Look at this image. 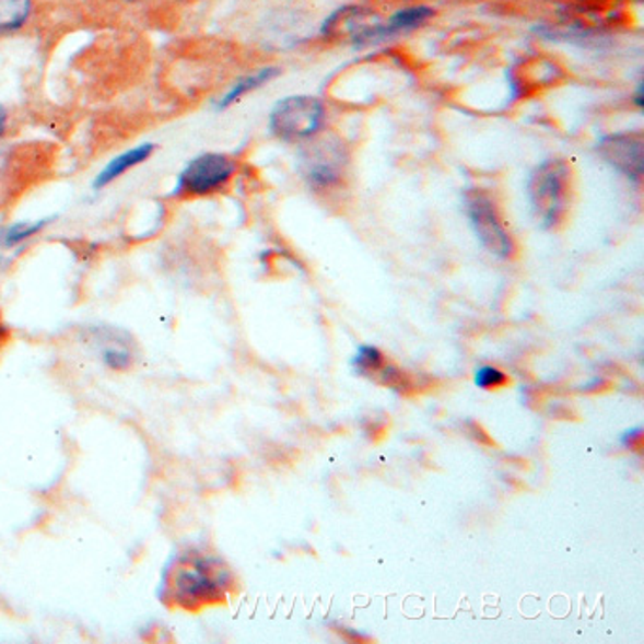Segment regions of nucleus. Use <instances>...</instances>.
<instances>
[{
  "instance_id": "f257e3e1",
  "label": "nucleus",
  "mask_w": 644,
  "mask_h": 644,
  "mask_svg": "<svg viewBox=\"0 0 644 644\" xmlns=\"http://www.w3.org/2000/svg\"><path fill=\"white\" fill-rule=\"evenodd\" d=\"M571 191V168L563 160H547L535 168L527 194L537 222L545 229H555L567 214Z\"/></svg>"
},
{
  "instance_id": "f03ea898",
  "label": "nucleus",
  "mask_w": 644,
  "mask_h": 644,
  "mask_svg": "<svg viewBox=\"0 0 644 644\" xmlns=\"http://www.w3.org/2000/svg\"><path fill=\"white\" fill-rule=\"evenodd\" d=\"M229 573L220 561L194 558L182 561L173 576V594L182 605L218 601L227 592Z\"/></svg>"
},
{
  "instance_id": "7ed1b4c3",
  "label": "nucleus",
  "mask_w": 644,
  "mask_h": 644,
  "mask_svg": "<svg viewBox=\"0 0 644 644\" xmlns=\"http://www.w3.org/2000/svg\"><path fill=\"white\" fill-rule=\"evenodd\" d=\"M326 121V108L318 98L288 97L270 112V129L285 142L312 139Z\"/></svg>"
},
{
  "instance_id": "20e7f679",
  "label": "nucleus",
  "mask_w": 644,
  "mask_h": 644,
  "mask_svg": "<svg viewBox=\"0 0 644 644\" xmlns=\"http://www.w3.org/2000/svg\"><path fill=\"white\" fill-rule=\"evenodd\" d=\"M465 207H467L469 222L482 246L493 256L513 259L516 254V244L501 220L492 197L480 189H472L465 195Z\"/></svg>"
},
{
  "instance_id": "39448f33",
  "label": "nucleus",
  "mask_w": 644,
  "mask_h": 644,
  "mask_svg": "<svg viewBox=\"0 0 644 644\" xmlns=\"http://www.w3.org/2000/svg\"><path fill=\"white\" fill-rule=\"evenodd\" d=\"M236 163L225 153H202L182 171L176 191L178 197H204L227 186L235 176Z\"/></svg>"
},
{
  "instance_id": "423d86ee",
  "label": "nucleus",
  "mask_w": 644,
  "mask_h": 644,
  "mask_svg": "<svg viewBox=\"0 0 644 644\" xmlns=\"http://www.w3.org/2000/svg\"><path fill=\"white\" fill-rule=\"evenodd\" d=\"M348 152L342 140L321 139L303 153V173L316 189L337 186L347 171Z\"/></svg>"
},
{
  "instance_id": "0eeeda50",
  "label": "nucleus",
  "mask_w": 644,
  "mask_h": 644,
  "mask_svg": "<svg viewBox=\"0 0 644 644\" xmlns=\"http://www.w3.org/2000/svg\"><path fill=\"white\" fill-rule=\"evenodd\" d=\"M597 152L602 160L630 178L643 174V139L639 134H610L599 140Z\"/></svg>"
},
{
  "instance_id": "6e6552de",
  "label": "nucleus",
  "mask_w": 644,
  "mask_h": 644,
  "mask_svg": "<svg viewBox=\"0 0 644 644\" xmlns=\"http://www.w3.org/2000/svg\"><path fill=\"white\" fill-rule=\"evenodd\" d=\"M153 152H155V145H153L152 142H145V144H140L137 145V148H132V150L119 153L118 157H114V160H112L110 163L104 166L103 171L98 173L97 178L93 182V186L101 189V187H106L108 184H112V182L118 180V178H121L124 174L129 173L134 166L150 160Z\"/></svg>"
},
{
  "instance_id": "1a4fd4ad",
  "label": "nucleus",
  "mask_w": 644,
  "mask_h": 644,
  "mask_svg": "<svg viewBox=\"0 0 644 644\" xmlns=\"http://www.w3.org/2000/svg\"><path fill=\"white\" fill-rule=\"evenodd\" d=\"M31 15V0H0V33L20 28Z\"/></svg>"
},
{
  "instance_id": "9d476101",
  "label": "nucleus",
  "mask_w": 644,
  "mask_h": 644,
  "mask_svg": "<svg viewBox=\"0 0 644 644\" xmlns=\"http://www.w3.org/2000/svg\"><path fill=\"white\" fill-rule=\"evenodd\" d=\"M433 14L430 8H409V10H402L399 14H395L389 20L386 27L376 28V36L391 35V33H399V31H409V28L418 27L422 25L423 21L428 20Z\"/></svg>"
},
{
  "instance_id": "9b49d317",
  "label": "nucleus",
  "mask_w": 644,
  "mask_h": 644,
  "mask_svg": "<svg viewBox=\"0 0 644 644\" xmlns=\"http://www.w3.org/2000/svg\"><path fill=\"white\" fill-rule=\"evenodd\" d=\"M277 77V70L267 69L257 72L254 77L244 78L241 82H236L235 87L229 91L227 95L220 101V108H227L231 104L236 103L238 98L244 97L249 91L257 90L259 85H264L265 82H269L270 78Z\"/></svg>"
},
{
  "instance_id": "f8f14e48",
  "label": "nucleus",
  "mask_w": 644,
  "mask_h": 644,
  "mask_svg": "<svg viewBox=\"0 0 644 644\" xmlns=\"http://www.w3.org/2000/svg\"><path fill=\"white\" fill-rule=\"evenodd\" d=\"M352 365L358 368V373L373 376L386 365V355L378 348L361 347L353 358Z\"/></svg>"
},
{
  "instance_id": "ddd939ff",
  "label": "nucleus",
  "mask_w": 644,
  "mask_h": 644,
  "mask_svg": "<svg viewBox=\"0 0 644 644\" xmlns=\"http://www.w3.org/2000/svg\"><path fill=\"white\" fill-rule=\"evenodd\" d=\"M46 223H48V220H42V222L35 223H17V225H12V227L4 231V235H2V244L10 248V246H17V244L25 243L27 238H31V236H35L36 233H40L42 229L46 227Z\"/></svg>"
},
{
  "instance_id": "4468645a",
  "label": "nucleus",
  "mask_w": 644,
  "mask_h": 644,
  "mask_svg": "<svg viewBox=\"0 0 644 644\" xmlns=\"http://www.w3.org/2000/svg\"><path fill=\"white\" fill-rule=\"evenodd\" d=\"M475 384L480 389H499L508 386L511 378L501 368L484 365V367L478 368L477 374H475Z\"/></svg>"
},
{
  "instance_id": "2eb2a0df",
  "label": "nucleus",
  "mask_w": 644,
  "mask_h": 644,
  "mask_svg": "<svg viewBox=\"0 0 644 644\" xmlns=\"http://www.w3.org/2000/svg\"><path fill=\"white\" fill-rule=\"evenodd\" d=\"M103 361L106 367L124 371V368L131 367L132 353L125 347L112 344V347L103 348Z\"/></svg>"
},
{
  "instance_id": "dca6fc26",
  "label": "nucleus",
  "mask_w": 644,
  "mask_h": 644,
  "mask_svg": "<svg viewBox=\"0 0 644 644\" xmlns=\"http://www.w3.org/2000/svg\"><path fill=\"white\" fill-rule=\"evenodd\" d=\"M623 444H625V446H628V448H630V450H633V448H637V446H641V444H643V430H631L628 431V433H625V436H623Z\"/></svg>"
},
{
  "instance_id": "f3484780",
  "label": "nucleus",
  "mask_w": 644,
  "mask_h": 644,
  "mask_svg": "<svg viewBox=\"0 0 644 644\" xmlns=\"http://www.w3.org/2000/svg\"><path fill=\"white\" fill-rule=\"evenodd\" d=\"M7 124H8V114L2 106H0V139L4 137V132H7Z\"/></svg>"
},
{
  "instance_id": "a211bd4d",
  "label": "nucleus",
  "mask_w": 644,
  "mask_h": 644,
  "mask_svg": "<svg viewBox=\"0 0 644 644\" xmlns=\"http://www.w3.org/2000/svg\"><path fill=\"white\" fill-rule=\"evenodd\" d=\"M4 337H7V327H4V324H2V318H0V342L4 340Z\"/></svg>"
}]
</instances>
